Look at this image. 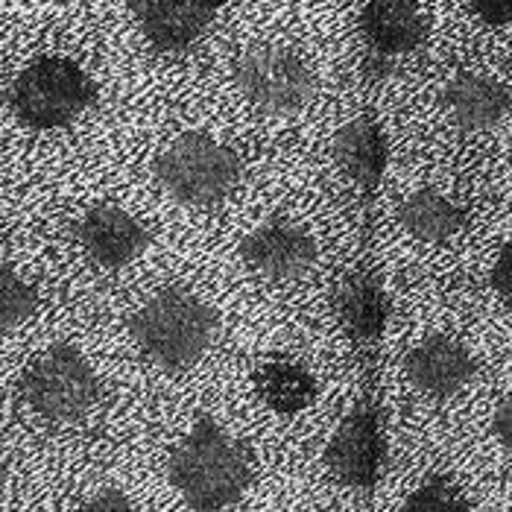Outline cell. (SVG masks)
Here are the masks:
<instances>
[{"label": "cell", "instance_id": "1", "mask_svg": "<svg viewBox=\"0 0 512 512\" xmlns=\"http://www.w3.org/2000/svg\"><path fill=\"white\" fill-rule=\"evenodd\" d=\"M164 477L188 510H235L255 483V460L226 419L217 413H197L173 439Z\"/></svg>", "mask_w": 512, "mask_h": 512}, {"label": "cell", "instance_id": "2", "mask_svg": "<svg viewBox=\"0 0 512 512\" xmlns=\"http://www.w3.org/2000/svg\"><path fill=\"white\" fill-rule=\"evenodd\" d=\"M223 316L211 293L188 284H164L129 316V337L150 366L167 375H188L214 355Z\"/></svg>", "mask_w": 512, "mask_h": 512}, {"label": "cell", "instance_id": "3", "mask_svg": "<svg viewBox=\"0 0 512 512\" xmlns=\"http://www.w3.org/2000/svg\"><path fill=\"white\" fill-rule=\"evenodd\" d=\"M156 185L182 208L214 211L246 182V161L235 144L211 129H182L153 158Z\"/></svg>", "mask_w": 512, "mask_h": 512}, {"label": "cell", "instance_id": "4", "mask_svg": "<svg viewBox=\"0 0 512 512\" xmlns=\"http://www.w3.org/2000/svg\"><path fill=\"white\" fill-rule=\"evenodd\" d=\"M237 103L261 120L302 118L319 94L311 59L287 41H255L243 47L229 68Z\"/></svg>", "mask_w": 512, "mask_h": 512}, {"label": "cell", "instance_id": "5", "mask_svg": "<svg viewBox=\"0 0 512 512\" xmlns=\"http://www.w3.org/2000/svg\"><path fill=\"white\" fill-rule=\"evenodd\" d=\"M94 77L68 56H39L9 85V109L27 129L56 132L85 118L97 106Z\"/></svg>", "mask_w": 512, "mask_h": 512}, {"label": "cell", "instance_id": "6", "mask_svg": "<svg viewBox=\"0 0 512 512\" xmlns=\"http://www.w3.org/2000/svg\"><path fill=\"white\" fill-rule=\"evenodd\" d=\"M235 264L243 276L270 287L302 284L322 264V235L311 220L276 211L237 235Z\"/></svg>", "mask_w": 512, "mask_h": 512}, {"label": "cell", "instance_id": "7", "mask_svg": "<svg viewBox=\"0 0 512 512\" xmlns=\"http://www.w3.org/2000/svg\"><path fill=\"white\" fill-rule=\"evenodd\" d=\"M21 398L50 425H79L100 401V378L77 346L53 343L27 366Z\"/></svg>", "mask_w": 512, "mask_h": 512}, {"label": "cell", "instance_id": "8", "mask_svg": "<svg viewBox=\"0 0 512 512\" xmlns=\"http://www.w3.org/2000/svg\"><path fill=\"white\" fill-rule=\"evenodd\" d=\"M249 401L270 425H305L325 398V372L302 349L261 352L249 363Z\"/></svg>", "mask_w": 512, "mask_h": 512}, {"label": "cell", "instance_id": "9", "mask_svg": "<svg viewBox=\"0 0 512 512\" xmlns=\"http://www.w3.org/2000/svg\"><path fill=\"white\" fill-rule=\"evenodd\" d=\"M325 472L346 492H372L384 472V436L375 407L360 398L325 445Z\"/></svg>", "mask_w": 512, "mask_h": 512}, {"label": "cell", "instance_id": "10", "mask_svg": "<svg viewBox=\"0 0 512 512\" xmlns=\"http://www.w3.org/2000/svg\"><path fill=\"white\" fill-rule=\"evenodd\" d=\"M74 237L85 258L103 270H123L135 264L150 246V229L112 202L88 208L74 223Z\"/></svg>", "mask_w": 512, "mask_h": 512}, {"label": "cell", "instance_id": "11", "mask_svg": "<svg viewBox=\"0 0 512 512\" xmlns=\"http://www.w3.org/2000/svg\"><path fill=\"white\" fill-rule=\"evenodd\" d=\"M220 0H129L144 41L164 56L191 50L217 18Z\"/></svg>", "mask_w": 512, "mask_h": 512}, {"label": "cell", "instance_id": "12", "mask_svg": "<svg viewBox=\"0 0 512 512\" xmlns=\"http://www.w3.org/2000/svg\"><path fill=\"white\" fill-rule=\"evenodd\" d=\"M477 372L474 355L448 334H428L404 355V378L416 393L445 401L460 393Z\"/></svg>", "mask_w": 512, "mask_h": 512}, {"label": "cell", "instance_id": "13", "mask_svg": "<svg viewBox=\"0 0 512 512\" xmlns=\"http://www.w3.org/2000/svg\"><path fill=\"white\" fill-rule=\"evenodd\" d=\"M331 161L349 185L372 194L387 170V138L381 126L366 115L346 120L331 135Z\"/></svg>", "mask_w": 512, "mask_h": 512}, {"label": "cell", "instance_id": "14", "mask_svg": "<svg viewBox=\"0 0 512 512\" xmlns=\"http://www.w3.org/2000/svg\"><path fill=\"white\" fill-rule=\"evenodd\" d=\"M445 115L466 132H483L510 115L512 97L504 82L486 74H457L442 88Z\"/></svg>", "mask_w": 512, "mask_h": 512}, {"label": "cell", "instance_id": "15", "mask_svg": "<svg viewBox=\"0 0 512 512\" xmlns=\"http://www.w3.org/2000/svg\"><path fill=\"white\" fill-rule=\"evenodd\" d=\"M331 308L340 328L360 346L378 343L381 334L387 331L390 302H387L381 281L369 273H352V276L340 278L334 287Z\"/></svg>", "mask_w": 512, "mask_h": 512}, {"label": "cell", "instance_id": "16", "mask_svg": "<svg viewBox=\"0 0 512 512\" xmlns=\"http://www.w3.org/2000/svg\"><path fill=\"white\" fill-rule=\"evenodd\" d=\"M360 33L369 50L401 59L425 41V18L413 0H369L360 12Z\"/></svg>", "mask_w": 512, "mask_h": 512}, {"label": "cell", "instance_id": "17", "mask_svg": "<svg viewBox=\"0 0 512 512\" xmlns=\"http://www.w3.org/2000/svg\"><path fill=\"white\" fill-rule=\"evenodd\" d=\"M395 223L410 240L445 243L466 229V211L436 188H416L398 202Z\"/></svg>", "mask_w": 512, "mask_h": 512}, {"label": "cell", "instance_id": "18", "mask_svg": "<svg viewBox=\"0 0 512 512\" xmlns=\"http://www.w3.org/2000/svg\"><path fill=\"white\" fill-rule=\"evenodd\" d=\"M39 311V290L15 267L0 261V334L21 328Z\"/></svg>", "mask_w": 512, "mask_h": 512}, {"label": "cell", "instance_id": "19", "mask_svg": "<svg viewBox=\"0 0 512 512\" xmlns=\"http://www.w3.org/2000/svg\"><path fill=\"white\" fill-rule=\"evenodd\" d=\"M404 512H469L474 504L457 489L454 480L448 477H428L425 483H419L410 495H404L401 501Z\"/></svg>", "mask_w": 512, "mask_h": 512}, {"label": "cell", "instance_id": "20", "mask_svg": "<svg viewBox=\"0 0 512 512\" xmlns=\"http://www.w3.org/2000/svg\"><path fill=\"white\" fill-rule=\"evenodd\" d=\"M79 510L85 512H132L138 510V504L120 489V486H97L91 489L82 501Z\"/></svg>", "mask_w": 512, "mask_h": 512}, {"label": "cell", "instance_id": "21", "mask_svg": "<svg viewBox=\"0 0 512 512\" xmlns=\"http://www.w3.org/2000/svg\"><path fill=\"white\" fill-rule=\"evenodd\" d=\"M489 287L495 290V296L512 308V243H504L489 267Z\"/></svg>", "mask_w": 512, "mask_h": 512}, {"label": "cell", "instance_id": "22", "mask_svg": "<svg viewBox=\"0 0 512 512\" xmlns=\"http://www.w3.org/2000/svg\"><path fill=\"white\" fill-rule=\"evenodd\" d=\"M472 12L489 27H507L512 24V0H469Z\"/></svg>", "mask_w": 512, "mask_h": 512}, {"label": "cell", "instance_id": "23", "mask_svg": "<svg viewBox=\"0 0 512 512\" xmlns=\"http://www.w3.org/2000/svg\"><path fill=\"white\" fill-rule=\"evenodd\" d=\"M492 434L498 439V445L504 451L512 454V393L504 395L495 407V416H492Z\"/></svg>", "mask_w": 512, "mask_h": 512}]
</instances>
